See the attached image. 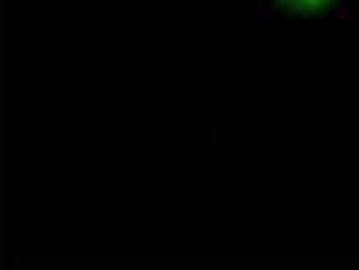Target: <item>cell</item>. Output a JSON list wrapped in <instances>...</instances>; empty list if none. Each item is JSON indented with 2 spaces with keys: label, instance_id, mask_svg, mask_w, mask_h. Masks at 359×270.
Instances as JSON below:
<instances>
[{
  "label": "cell",
  "instance_id": "1",
  "mask_svg": "<svg viewBox=\"0 0 359 270\" xmlns=\"http://www.w3.org/2000/svg\"><path fill=\"white\" fill-rule=\"evenodd\" d=\"M276 3L289 14H313L324 6H330L332 0H276Z\"/></svg>",
  "mask_w": 359,
  "mask_h": 270
}]
</instances>
